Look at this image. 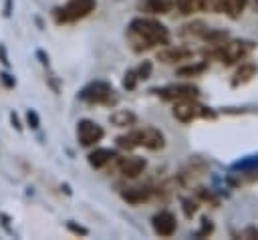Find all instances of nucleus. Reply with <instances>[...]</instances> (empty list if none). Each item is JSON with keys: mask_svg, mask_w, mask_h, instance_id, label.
I'll list each match as a JSON object with an SVG mask.
<instances>
[{"mask_svg": "<svg viewBox=\"0 0 258 240\" xmlns=\"http://www.w3.org/2000/svg\"><path fill=\"white\" fill-rule=\"evenodd\" d=\"M127 40L135 52L169 44V30L155 18H133L127 26Z\"/></svg>", "mask_w": 258, "mask_h": 240, "instance_id": "1", "label": "nucleus"}, {"mask_svg": "<svg viewBox=\"0 0 258 240\" xmlns=\"http://www.w3.org/2000/svg\"><path fill=\"white\" fill-rule=\"evenodd\" d=\"M165 145V137L159 129L147 125L143 129H131L127 131L125 135H119L117 137V147L119 149H125V151H131L135 147H145V149H151V151H157Z\"/></svg>", "mask_w": 258, "mask_h": 240, "instance_id": "2", "label": "nucleus"}, {"mask_svg": "<svg viewBox=\"0 0 258 240\" xmlns=\"http://www.w3.org/2000/svg\"><path fill=\"white\" fill-rule=\"evenodd\" d=\"M254 48H256V42H252V40H244V38L228 40V42L214 44V48L210 52H206V58H214V61L230 67V65L244 61Z\"/></svg>", "mask_w": 258, "mask_h": 240, "instance_id": "3", "label": "nucleus"}, {"mask_svg": "<svg viewBox=\"0 0 258 240\" xmlns=\"http://www.w3.org/2000/svg\"><path fill=\"white\" fill-rule=\"evenodd\" d=\"M95 8H97V0H69L67 4L54 8L52 16H54L56 24H69V22L83 20Z\"/></svg>", "mask_w": 258, "mask_h": 240, "instance_id": "4", "label": "nucleus"}, {"mask_svg": "<svg viewBox=\"0 0 258 240\" xmlns=\"http://www.w3.org/2000/svg\"><path fill=\"white\" fill-rule=\"evenodd\" d=\"M79 99H83L85 103H91V105H107V107H111V105L117 103V93H115L111 83L95 81V83L87 85L85 89H81Z\"/></svg>", "mask_w": 258, "mask_h": 240, "instance_id": "5", "label": "nucleus"}, {"mask_svg": "<svg viewBox=\"0 0 258 240\" xmlns=\"http://www.w3.org/2000/svg\"><path fill=\"white\" fill-rule=\"evenodd\" d=\"M173 117L179 123H191V121H196L200 117L216 119V113L210 107L200 105L196 99H181V101H175V105H173Z\"/></svg>", "mask_w": 258, "mask_h": 240, "instance_id": "6", "label": "nucleus"}, {"mask_svg": "<svg viewBox=\"0 0 258 240\" xmlns=\"http://www.w3.org/2000/svg\"><path fill=\"white\" fill-rule=\"evenodd\" d=\"M151 93H155L163 101H181V99H198L200 89L191 83H181V85H167L161 89H153Z\"/></svg>", "mask_w": 258, "mask_h": 240, "instance_id": "7", "label": "nucleus"}, {"mask_svg": "<svg viewBox=\"0 0 258 240\" xmlns=\"http://www.w3.org/2000/svg\"><path fill=\"white\" fill-rule=\"evenodd\" d=\"M103 137H105V129L99 123H95L91 119H81L77 123V139L83 147H93Z\"/></svg>", "mask_w": 258, "mask_h": 240, "instance_id": "8", "label": "nucleus"}, {"mask_svg": "<svg viewBox=\"0 0 258 240\" xmlns=\"http://www.w3.org/2000/svg\"><path fill=\"white\" fill-rule=\"evenodd\" d=\"M147 167V161L145 157H139V155H127V157H115V169L117 173H121L123 177H139Z\"/></svg>", "mask_w": 258, "mask_h": 240, "instance_id": "9", "label": "nucleus"}, {"mask_svg": "<svg viewBox=\"0 0 258 240\" xmlns=\"http://www.w3.org/2000/svg\"><path fill=\"white\" fill-rule=\"evenodd\" d=\"M151 226H153V232L161 238H169L175 230H177V220H175V214H171L169 210H159L153 218H151Z\"/></svg>", "mask_w": 258, "mask_h": 240, "instance_id": "10", "label": "nucleus"}, {"mask_svg": "<svg viewBox=\"0 0 258 240\" xmlns=\"http://www.w3.org/2000/svg\"><path fill=\"white\" fill-rule=\"evenodd\" d=\"M210 6L220 12V14H226L228 18L236 20L242 16V12L246 10L248 6V0H210Z\"/></svg>", "mask_w": 258, "mask_h": 240, "instance_id": "11", "label": "nucleus"}, {"mask_svg": "<svg viewBox=\"0 0 258 240\" xmlns=\"http://www.w3.org/2000/svg\"><path fill=\"white\" fill-rule=\"evenodd\" d=\"M194 58V50L185 48V46H165L157 52V61L165 63V65H175L181 61H191Z\"/></svg>", "mask_w": 258, "mask_h": 240, "instance_id": "12", "label": "nucleus"}, {"mask_svg": "<svg viewBox=\"0 0 258 240\" xmlns=\"http://www.w3.org/2000/svg\"><path fill=\"white\" fill-rule=\"evenodd\" d=\"M153 196H155V188H151V186H133V188H125L121 192V198L133 206L143 204V202L151 200Z\"/></svg>", "mask_w": 258, "mask_h": 240, "instance_id": "13", "label": "nucleus"}, {"mask_svg": "<svg viewBox=\"0 0 258 240\" xmlns=\"http://www.w3.org/2000/svg\"><path fill=\"white\" fill-rule=\"evenodd\" d=\"M256 75H258V65H256V63H242V65L238 67V71L234 73L230 85H232V87L248 85Z\"/></svg>", "mask_w": 258, "mask_h": 240, "instance_id": "14", "label": "nucleus"}, {"mask_svg": "<svg viewBox=\"0 0 258 240\" xmlns=\"http://www.w3.org/2000/svg\"><path fill=\"white\" fill-rule=\"evenodd\" d=\"M115 157H117V151H115V149L99 147V149H95V151H91V153H89V163H91V167L101 169V167H105V165L113 163V161H115Z\"/></svg>", "mask_w": 258, "mask_h": 240, "instance_id": "15", "label": "nucleus"}, {"mask_svg": "<svg viewBox=\"0 0 258 240\" xmlns=\"http://www.w3.org/2000/svg\"><path fill=\"white\" fill-rule=\"evenodd\" d=\"M173 6L179 10V14L189 16V14H196V12H204V10H208L210 0H175V4H173Z\"/></svg>", "mask_w": 258, "mask_h": 240, "instance_id": "16", "label": "nucleus"}, {"mask_svg": "<svg viewBox=\"0 0 258 240\" xmlns=\"http://www.w3.org/2000/svg\"><path fill=\"white\" fill-rule=\"evenodd\" d=\"M109 121L115 125V127H131L137 123V115L129 109H117L109 115Z\"/></svg>", "mask_w": 258, "mask_h": 240, "instance_id": "17", "label": "nucleus"}, {"mask_svg": "<svg viewBox=\"0 0 258 240\" xmlns=\"http://www.w3.org/2000/svg\"><path fill=\"white\" fill-rule=\"evenodd\" d=\"M175 0H145L143 2V10L149 14H167L173 10Z\"/></svg>", "mask_w": 258, "mask_h": 240, "instance_id": "18", "label": "nucleus"}, {"mask_svg": "<svg viewBox=\"0 0 258 240\" xmlns=\"http://www.w3.org/2000/svg\"><path fill=\"white\" fill-rule=\"evenodd\" d=\"M206 69H208V61H204V63H196V65L179 67V69H177V75H179V77H198V75H202Z\"/></svg>", "mask_w": 258, "mask_h": 240, "instance_id": "19", "label": "nucleus"}, {"mask_svg": "<svg viewBox=\"0 0 258 240\" xmlns=\"http://www.w3.org/2000/svg\"><path fill=\"white\" fill-rule=\"evenodd\" d=\"M135 75H137V79H139V81L149 79V75H151V63H149V61H143V63L135 69Z\"/></svg>", "mask_w": 258, "mask_h": 240, "instance_id": "20", "label": "nucleus"}, {"mask_svg": "<svg viewBox=\"0 0 258 240\" xmlns=\"http://www.w3.org/2000/svg\"><path fill=\"white\" fill-rule=\"evenodd\" d=\"M137 83H139V79H137V75H135V69H133V71H127V73H125V79H123V87L131 91V89L137 87Z\"/></svg>", "mask_w": 258, "mask_h": 240, "instance_id": "21", "label": "nucleus"}, {"mask_svg": "<svg viewBox=\"0 0 258 240\" xmlns=\"http://www.w3.org/2000/svg\"><path fill=\"white\" fill-rule=\"evenodd\" d=\"M26 125L30 129H38L40 127V117H38V113L34 109H28L26 111Z\"/></svg>", "mask_w": 258, "mask_h": 240, "instance_id": "22", "label": "nucleus"}, {"mask_svg": "<svg viewBox=\"0 0 258 240\" xmlns=\"http://www.w3.org/2000/svg\"><path fill=\"white\" fill-rule=\"evenodd\" d=\"M183 210H185V216L191 218L198 212V202L196 200H183Z\"/></svg>", "mask_w": 258, "mask_h": 240, "instance_id": "23", "label": "nucleus"}, {"mask_svg": "<svg viewBox=\"0 0 258 240\" xmlns=\"http://www.w3.org/2000/svg\"><path fill=\"white\" fill-rule=\"evenodd\" d=\"M67 228H69L71 232L79 234V236H87V234H89V230H87V228H83V226H77V224H73V222H69V224H67Z\"/></svg>", "mask_w": 258, "mask_h": 240, "instance_id": "24", "label": "nucleus"}, {"mask_svg": "<svg viewBox=\"0 0 258 240\" xmlns=\"http://www.w3.org/2000/svg\"><path fill=\"white\" fill-rule=\"evenodd\" d=\"M0 81L10 89V87H14L16 85V81H14V77L12 75H8V73H0Z\"/></svg>", "mask_w": 258, "mask_h": 240, "instance_id": "25", "label": "nucleus"}, {"mask_svg": "<svg viewBox=\"0 0 258 240\" xmlns=\"http://www.w3.org/2000/svg\"><path fill=\"white\" fill-rule=\"evenodd\" d=\"M10 123H12V127H14L16 131H20V129H22L20 119H18V115H16V113H10Z\"/></svg>", "mask_w": 258, "mask_h": 240, "instance_id": "26", "label": "nucleus"}, {"mask_svg": "<svg viewBox=\"0 0 258 240\" xmlns=\"http://www.w3.org/2000/svg\"><path fill=\"white\" fill-rule=\"evenodd\" d=\"M10 4H12V0H6V8H4V16H10Z\"/></svg>", "mask_w": 258, "mask_h": 240, "instance_id": "27", "label": "nucleus"}]
</instances>
